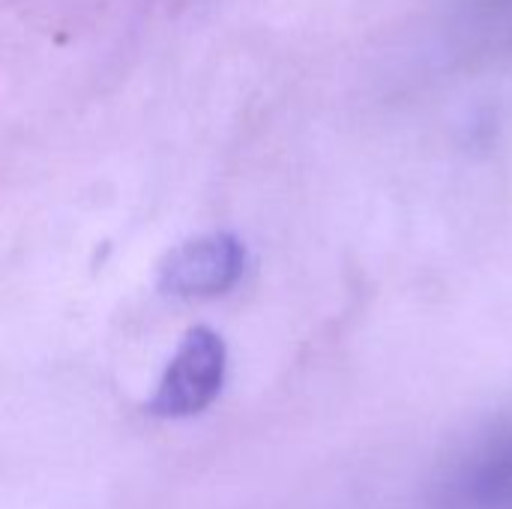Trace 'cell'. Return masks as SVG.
Returning <instances> with one entry per match:
<instances>
[{
  "mask_svg": "<svg viewBox=\"0 0 512 509\" xmlns=\"http://www.w3.org/2000/svg\"><path fill=\"white\" fill-rule=\"evenodd\" d=\"M480 489L489 498H512V447L489 465V471L483 474Z\"/></svg>",
  "mask_w": 512,
  "mask_h": 509,
  "instance_id": "cell-3",
  "label": "cell"
},
{
  "mask_svg": "<svg viewBox=\"0 0 512 509\" xmlns=\"http://www.w3.org/2000/svg\"><path fill=\"white\" fill-rule=\"evenodd\" d=\"M243 264L246 249L234 234H204L168 252L159 267V288L183 300L216 297L240 279Z\"/></svg>",
  "mask_w": 512,
  "mask_h": 509,
  "instance_id": "cell-2",
  "label": "cell"
},
{
  "mask_svg": "<svg viewBox=\"0 0 512 509\" xmlns=\"http://www.w3.org/2000/svg\"><path fill=\"white\" fill-rule=\"evenodd\" d=\"M225 342L210 327H192L171 363L162 372V381L150 399V414L180 420L201 414L222 390L225 381Z\"/></svg>",
  "mask_w": 512,
  "mask_h": 509,
  "instance_id": "cell-1",
  "label": "cell"
}]
</instances>
